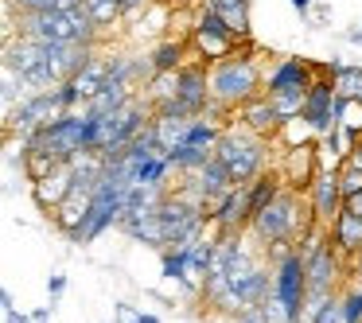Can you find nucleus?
I'll list each match as a JSON object with an SVG mask.
<instances>
[{
	"label": "nucleus",
	"mask_w": 362,
	"mask_h": 323,
	"mask_svg": "<svg viewBox=\"0 0 362 323\" xmlns=\"http://www.w3.org/2000/svg\"><path fill=\"white\" fill-rule=\"evenodd\" d=\"M261 55H265L261 47L242 43L234 55L211 63V98H214L211 113H218V117L230 121V113H238L257 94H265V66H261Z\"/></svg>",
	"instance_id": "1"
},
{
	"label": "nucleus",
	"mask_w": 362,
	"mask_h": 323,
	"mask_svg": "<svg viewBox=\"0 0 362 323\" xmlns=\"http://www.w3.org/2000/svg\"><path fill=\"white\" fill-rule=\"evenodd\" d=\"M312 206L300 199V187H288L284 183L276 191V199L250 222V237L265 249V245H300V237L312 226Z\"/></svg>",
	"instance_id": "2"
},
{
	"label": "nucleus",
	"mask_w": 362,
	"mask_h": 323,
	"mask_svg": "<svg viewBox=\"0 0 362 323\" xmlns=\"http://www.w3.org/2000/svg\"><path fill=\"white\" fill-rule=\"evenodd\" d=\"M214 156L230 168L234 183H253L257 175H265V168H269V136L253 133L245 121H226Z\"/></svg>",
	"instance_id": "3"
},
{
	"label": "nucleus",
	"mask_w": 362,
	"mask_h": 323,
	"mask_svg": "<svg viewBox=\"0 0 362 323\" xmlns=\"http://www.w3.org/2000/svg\"><path fill=\"white\" fill-rule=\"evenodd\" d=\"M4 71L20 74L28 82V90H55V74H51V59H47V43L28 40V35H8L4 40Z\"/></svg>",
	"instance_id": "4"
},
{
	"label": "nucleus",
	"mask_w": 362,
	"mask_h": 323,
	"mask_svg": "<svg viewBox=\"0 0 362 323\" xmlns=\"http://www.w3.org/2000/svg\"><path fill=\"white\" fill-rule=\"evenodd\" d=\"M187 43H191V59H203V63H218V59L234 55V51L242 47L238 32L218 16V12L206 8V4L195 8V24H191V32H187Z\"/></svg>",
	"instance_id": "5"
},
{
	"label": "nucleus",
	"mask_w": 362,
	"mask_h": 323,
	"mask_svg": "<svg viewBox=\"0 0 362 323\" xmlns=\"http://www.w3.org/2000/svg\"><path fill=\"white\" fill-rule=\"evenodd\" d=\"M32 148H43L51 152L55 160H74L78 152H90L86 148V110H66L59 113L51 125H43L35 133V144Z\"/></svg>",
	"instance_id": "6"
},
{
	"label": "nucleus",
	"mask_w": 362,
	"mask_h": 323,
	"mask_svg": "<svg viewBox=\"0 0 362 323\" xmlns=\"http://www.w3.org/2000/svg\"><path fill=\"white\" fill-rule=\"evenodd\" d=\"M59 113H66L63 110V98H59V86L55 90H35V94H28L24 102L4 117V133L32 136V141H35V133H40L43 125H51Z\"/></svg>",
	"instance_id": "7"
},
{
	"label": "nucleus",
	"mask_w": 362,
	"mask_h": 323,
	"mask_svg": "<svg viewBox=\"0 0 362 323\" xmlns=\"http://www.w3.org/2000/svg\"><path fill=\"white\" fill-rule=\"evenodd\" d=\"M320 71H323L320 63L284 55V59H276V63L265 66V94L269 98H308V90H312V82Z\"/></svg>",
	"instance_id": "8"
},
{
	"label": "nucleus",
	"mask_w": 362,
	"mask_h": 323,
	"mask_svg": "<svg viewBox=\"0 0 362 323\" xmlns=\"http://www.w3.org/2000/svg\"><path fill=\"white\" fill-rule=\"evenodd\" d=\"M180 180H183V183H180L175 191L199 199L206 211H214V206H218L222 199L230 195V187H234V175H230V168L222 164L218 156H211L203 168H199V172H187V175H180Z\"/></svg>",
	"instance_id": "9"
},
{
	"label": "nucleus",
	"mask_w": 362,
	"mask_h": 323,
	"mask_svg": "<svg viewBox=\"0 0 362 323\" xmlns=\"http://www.w3.org/2000/svg\"><path fill=\"white\" fill-rule=\"evenodd\" d=\"M300 117L312 125L315 136H327L331 129H339V90H335V78H331L327 71L315 74L312 90H308L304 98V113Z\"/></svg>",
	"instance_id": "10"
},
{
	"label": "nucleus",
	"mask_w": 362,
	"mask_h": 323,
	"mask_svg": "<svg viewBox=\"0 0 362 323\" xmlns=\"http://www.w3.org/2000/svg\"><path fill=\"white\" fill-rule=\"evenodd\" d=\"M183 113H191V117H203V113H211L214 98H211V63H203V59H187V63L180 66V90H175V102Z\"/></svg>",
	"instance_id": "11"
},
{
	"label": "nucleus",
	"mask_w": 362,
	"mask_h": 323,
	"mask_svg": "<svg viewBox=\"0 0 362 323\" xmlns=\"http://www.w3.org/2000/svg\"><path fill=\"white\" fill-rule=\"evenodd\" d=\"M304 191H308L312 218L320 222V226H331V222L339 218V211L346 206V195H343V183H339V172H327V168H320Z\"/></svg>",
	"instance_id": "12"
},
{
	"label": "nucleus",
	"mask_w": 362,
	"mask_h": 323,
	"mask_svg": "<svg viewBox=\"0 0 362 323\" xmlns=\"http://www.w3.org/2000/svg\"><path fill=\"white\" fill-rule=\"evenodd\" d=\"M253 222V203H250V183H234L230 195L211 211L214 234H245Z\"/></svg>",
	"instance_id": "13"
},
{
	"label": "nucleus",
	"mask_w": 362,
	"mask_h": 323,
	"mask_svg": "<svg viewBox=\"0 0 362 323\" xmlns=\"http://www.w3.org/2000/svg\"><path fill=\"white\" fill-rule=\"evenodd\" d=\"M71 195H74V168H71V160H59V164L43 175V180L32 183L35 206H40V211H47V214L55 211V206H63Z\"/></svg>",
	"instance_id": "14"
},
{
	"label": "nucleus",
	"mask_w": 362,
	"mask_h": 323,
	"mask_svg": "<svg viewBox=\"0 0 362 323\" xmlns=\"http://www.w3.org/2000/svg\"><path fill=\"white\" fill-rule=\"evenodd\" d=\"M117 230L133 242L148 245V249H164V222H160V206H141V211H125Z\"/></svg>",
	"instance_id": "15"
},
{
	"label": "nucleus",
	"mask_w": 362,
	"mask_h": 323,
	"mask_svg": "<svg viewBox=\"0 0 362 323\" xmlns=\"http://www.w3.org/2000/svg\"><path fill=\"white\" fill-rule=\"evenodd\" d=\"M238 121H245L253 133L269 136V141L281 136V129H284V121H281V113H276V105H273V98H269V94H257L253 102H245L242 110H238Z\"/></svg>",
	"instance_id": "16"
},
{
	"label": "nucleus",
	"mask_w": 362,
	"mask_h": 323,
	"mask_svg": "<svg viewBox=\"0 0 362 323\" xmlns=\"http://www.w3.org/2000/svg\"><path fill=\"white\" fill-rule=\"evenodd\" d=\"M191 113H183L180 105H164V110H152V129L160 136V148L172 152L175 144L187 141V129H191Z\"/></svg>",
	"instance_id": "17"
},
{
	"label": "nucleus",
	"mask_w": 362,
	"mask_h": 323,
	"mask_svg": "<svg viewBox=\"0 0 362 323\" xmlns=\"http://www.w3.org/2000/svg\"><path fill=\"white\" fill-rule=\"evenodd\" d=\"M320 172V156H315V144H296V148H284V183L288 187H308L312 175Z\"/></svg>",
	"instance_id": "18"
},
{
	"label": "nucleus",
	"mask_w": 362,
	"mask_h": 323,
	"mask_svg": "<svg viewBox=\"0 0 362 323\" xmlns=\"http://www.w3.org/2000/svg\"><path fill=\"white\" fill-rule=\"evenodd\" d=\"M211 12H218L242 43H253V0H203Z\"/></svg>",
	"instance_id": "19"
},
{
	"label": "nucleus",
	"mask_w": 362,
	"mask_h": 323,
	"mask_svg": "<svg viewBox=\"0 0 362 323\" xmlns=\"http://www.w3.org/2000/svg\"><path fill=\"white\" fill-rule=\"evenodd\" d=\"M331 242H335V249L343 253L346 261L358 257V253H362V218H358V214H351L343 206L339 218L331 222Z\"/></svg>",
	"instance_id": "20"
},
{
	"label": "nucleus",
	"mask_w": 362,
	"mask_h": 323,
	"mask_svg": "<svg viewBox=\"0 0 362 323\" xmlns=\"http://www.w3.org/2000/svg\"><path fill=\"white\" fill-rule=\"evenodd\" d=\"M323 71L335 78V90L343 102H362V66L358 63H343V59H331L323 63Z\"/></svg>",
	"instance_id": "21"
},
{
	"label": "nucleus",
	"mask_w": 362,
	"mask_h": 323,
	"mask_svg": "<svg viewBox=\"0 0 362 323\" xmlns=\"http://www.w3.org/2000/svg\"><path fill=\"white\" fill-rule=\"evenodd\" d=\"M148 55H152V71H180L191 55V43L180 40V35H164L160 43L148 47Z\"/></svg>",
	"instance_id": "22"
},
{
	"label": "nucleus",
	"mask_w": 362,
	"mask_h": 323,
	"mask_svg": "<svg viewBox=\"0 0 362 323\" xmlns=\"http://www.w3.org/2000/svg\"><path fill=\"white\" fill-rule=\"evenodd\" d=\"M136 94H141L136 86L110 78V82H105V86H102V90H98V94L86 102V110H94V113H113V110H121V105H129Z\"/></svg>",
	"instance_id": "23"
},
{
	"label": "nucleus",
	"mask_w": 362,
	"mask_h": 323,
	"mask_svg": "<svg viewBox=\"0 0 362 323\" xmlns=\"http://www.w3.org/2000/svg\"><path fill=\"white\" fill-rule=\"evenodd\" d=\"M175 90H180V71H156L141 86V94H144V102H148L152 110H164V105L175 102Z\"/></svg>",
	"instance_id": "24"
},
{
	"label": "nucleus",
	"mask_w": 362,
	"mask_h": 323,
	"mask_svg": "<svg viewBox=\"0 0 362 323\" xmlns=\"http://www.w3.org/2000/svg\"><path fill=\"white\" fill-rule=\"evenodd\" d=\"M71 82L82 90V98L90 102V98H94L98 90L105 86V82H110V55H98V51H94V55L86 59V66H82V71L74 74Z\"/></svg>",
	"instance_id": "25"
},
{
	"label": "nucleus",
	"mask_w": 362,
	"mask_h": 323,
	"mask_svg": "<svg viewBox=\"0 0 362 323\" xmlns=\"http://www.w3.org/2000/svg\"><path fill=\"white\" fill-rule=\"evenodd\" d=\"M211 156H214V148H199V144H187V141H183V144H175V148L168 152V160L175 164V172H180V175L199 172V168H203Z\"/></svg>",
	"instance_id": "26"
},
{
	"label": "nucleus",
	"mask_w": 362,
	"mask_h": 323,
	"mask_svg": "<svg viewBox=\"0 0 362 323\" xmlns=\"http://www.w3.org/2000/svg\"><path fill=\"white\" fill-rule=\"evenodd\" d=\"M86 8H90V16L98 20V28H102L105 35L117 32V28L125 24V4H121V0H86Z\"/></svg>",
	"instance_id": "27"
},
{
	"label": "nucleus",
	"mask_w": 362,
	"mask_h": 323,
	"mask_svg": "<svg viewBox=\"0 0 362 323\" xmlns=\"http://www.w3.org/2000/svg\"><path fill=\"white\" fill-rule=\"evenodd\" d=\"M86 206H90V199H86V195H71L63 206H55V211H51V218H55V226L63 230V234H71V230L82 222Z\"/></svg>",
	"instance_id": "28"
},
{
	"label": "nucleus",
	"mask_w": 362,
	"mask_h": 323,
	"mask_svg": "<svg viewBox=\"0 0 362 323\" xmlns=\"http://www.w3.org/2000/svg\"><path fill=\"white\" fill-rule=\"evenodd\" d=\"M59 164V160L55 156H51V152H43V148H28V160H24V175H28V180H43V175H47L51 172V168H55Z\"/></svg>",
	"instance_id": "29"
},
{
	"label": "nucleus",
	"mask_w": 362,
	"mask_h": 323,
	"mask_svg": "<svg viewBox=\"0 0 362 323\" xmlns=\"http://www.w3.org/2000/svg\"><path fill=\"white\" fill-rule=\"evenodd\" d=\"M308 323H346V315H343V300L339 296H331V300H323L315 312H308L304 315Z\"/></svg>",
	"instance_id": "30"
},
{
	"label": "nucleus",
	"mask_w": 362,
	"mask_h": 323,
	"mask_svg": "<svg viewBox=\"0 0 362 323\" xmlns=\"http://www.w3.org/2000/svg\"><path fill=\"white\" fill-rule=\"evenodd\" d=\"M63 8V0H4V16H24V12H51Z\"/></svg>",
	"instance_id": "31"
},
{
	"label": "nucleus",
	"mask_w": 362,
	"mask_h": 323,
	"mask_svg": "<svg viewBox=\"0 0 362 323\" xmlns=\"http://www.w3.org/2000/svg\"><path fill=\"white\" fill-rule=\"evenodd\" d=\"M343 315H346V323H362V284L358 281H351V288L343 292Z\"/></svg>",
	"instance_id": "32"
},
{
	"label": "nucleus",
	"mask_w": 362,
	"mask_h": 323,
	"mask_svg": "<svg viewBox=\"0 0 362 323\" xmlns=\"http://www.w3.org/2000/svg\"><path fill=\"white\" fill-rule=\"evenodd\" d=\"M339 183H343V195H346V199L358 195V191H362V168L346 160V164L339 168Z\"/></svg>",
	"instance_id": "33"
},
{
	"label": "nucleus",
	"mask_w": 362,
	"mask_h": 323,
	"mask_svg": "<svg viewBox=\"0 0 362 323\" xmlns=\"http://www.w3.org/2000/svg\"><path fill=\"white\" fill-rule=\"evenodd\" d=\"M121 4H125V20H141L156 0H121Z\"/></svg>",
	"instance_id": "34"
},
{
	"label": "nucleus",
	"mask_w": 362,
	"mask_h": 323,
	"mask_svg": "<svg viewBox=\"0 0 362 323\" xmlns=\"http://www.w3.org/2000/svg\"><path fill=\"white\" fill-rule=\"evenodd\" d=\"M63 292H66V276H63V273H51V276H47V296L59 300Z\"/></svg>",
	"instance_id": "35"
},
{
	"label": "nucleus",
	"mask_w": 362,
	"mask_h": 323,
	"mask_svg": "<svg viewBox=\"0 0 362 323\" xmlns=\"http://www.w3.org/2000/svg\"><path fill=\"white\" fill-rule=\"evenodd\" d=\"M234 323H265V315L253 307V312H242V315H234Z\"/></svg>",
	"instance_id": "36"
},
{
	"label": "nucleus",
	"mask_w": 362,
	"mask_h": 323,
	"mask_svg": "<svg viewBox=\"0 0 362 323\" xmlns=\"http://www.w3.org/2000/svg\"><path fill=\"white\" fill-rule=\"evenodd\" d=\"M288 4H292V8L300 12V16H308V12H312L315 4H320V0H288Z\"/></svg>",
	"instance_id": "37"
},
{
	"label": "nucleus",
	"mask_w": 362,
	"mask_h": 323,
	"mask_svg": "<svg viewBox=\"0 0 362 323\" xmlns=\"http://www.w3.org/2000/svg\"><path fill=\"white\" fill-rule=\"evenodd\" d=\"M4 323H35L32 315H24V312H16V307H12V312H4Z\"/></svg>",
	"instance_id": "38"
},
{
	"label": "nucleus",
	"mask_w": 362,
	"mask_h": 323,
	"mask_svg": "<svg viewBox=\"0 0 362 323\" xmlns=\"http://www.w3.org/2000/svg\"><path fill=\"white\" fill-rule=\"evenodd\" d=\"M164 4H172L175 12H183V8H199V4H203V0H164Z\"/></svg>",
	"instance_id": "39"
},
{
	"label": "nucleus",
	"mask_w": 362,
	"mask_h": 323,
	"mask_svg": "<svg viewBox=\"0 0 362 323\" xmlns=\"http://www.w3.org/2000/svg\"><path fill=\"white\" fill-rule=\"evenodd\" d=\"M0 307H4V312H12V307H16V296H12L8 288H0Z\"/></svg>",
	"instance_id": "40"
},
{
	"label": "nucleus",
	"mask_w": 362,
	"mask_h": 323,
	"mask_svg": "<svg viewBox=\"0 0 362 323\" xmlns=\"http://www.w3.org/2000/svg\"><path fill=\"white\" fill-rule=\"evenodd\" d=\"M346 211H351V214H358V218H362V191H358V195H351V199H346Z\"/></svg>",
	"instance_id": "41"
},
{
	"label": "nucleus",
	"mask_w": 362,
	"mask_h": 323,
	"mask_svg": "<svg viewBox=\"0 0 362 323\" xmlns=\"http://www.w3.org/2000/svg\"><path fill=\"white\" fill-rule=\"evenodd\" d=\"M346 265H351V276H354V281L362 284V253H358V257H354V261H346Z\"/></svg>",
	"instance_id": "42"
},
{
	"label": "nucleus",
	"mask_w": 362,
	"mask_h": 323,
	"mask_svg": "<svg viewBox=\"0 0 362 323\" xmlns=\"http://www.w3.org/2000/svg\"><path fill=\"white\" fill-rule=\"evenodd\" d=\"M51 307H55V304H51ZM51 307H35L32 319H35V323H47V319H51Z\"/></svg>",
	"instance_id": "43"
},
{
	"label": "nucleus",
	"mask_w": 362,
	"mask_h": 323,
	"mask_svg": "<svg viewBox=\"0 0 362 323\" xmlns=\"http://www.w3.org/2000/svg\"><path fill=\"white\" fill-rule=\"evenodd\" d=\"M136 323H160V315H152V312H136Z\"/></svg>",
	"instance_id": "44"
},
{
	"label": "nucleus",
	"mask_w": 362,
	"mask_h": 323,
	"mask_svg": "<svg viewBox=\"0 0 362 323\" xmlns=\"http://www.w3.org/2000/svg\"><path fill=\"white\" fill-rule=\"evenodd\" d=\"M346 40L358 43V47H362V28H351V32H346Z\"/></svg>",
	"instance_id": "45"
},
{
	"label": "nucleus",
	"mask_w": 362,
	"mask_h": 323,
	"mask_svg": "<svg viewBox=\"0 0 362 323\" xmlns=\"http://www.w3.org/2000/svg\"><path fill=\"white\" fill-rule=\"evenodd\" d=\"M358 141H362V133H358Z\"/></svg>",
	"instance_id": "46"
}]
</instances>
